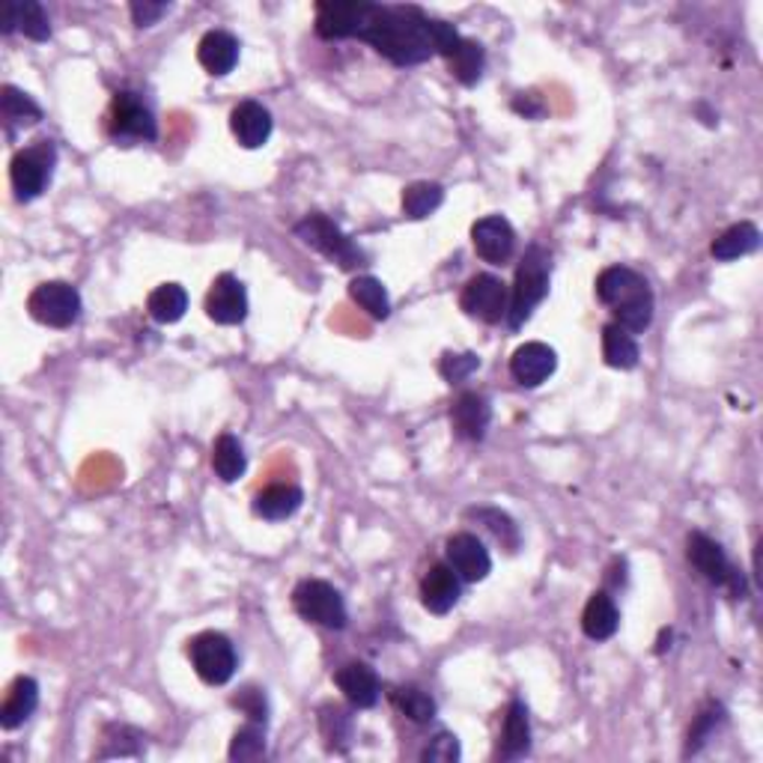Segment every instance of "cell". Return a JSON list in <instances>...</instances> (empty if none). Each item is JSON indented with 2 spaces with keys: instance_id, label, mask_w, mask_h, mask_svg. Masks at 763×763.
Masks as SVG:
<instances>
[{
  "instance_id": "cell-13",
  "label": "cell",
  "mask_w": 763,
  "mask_h": 763,
  "mask_svg": "<svg viewBox=\"0 0 763 763\" xmlns=\"http://www.w3.org/2000/svg\"><path fill=\"white\" fill-rule=\"evenodd\" d=\"M447 563L454 567V572L463 579V582H483L489 572H492V558H489V549L480 543L477 534H468V531H459L454 534L445 546Z\"/></svg>"
},
{
  "instance_id": "cell-8",
  "label": "cell",
  "mask_w": 763,
  "mask_h": 763,
  "mask_svg": "<svg viewBox=\"0 0 763 763\" xmlns=\"http://www.w3.org/2000/svg\"><path fill=\"white\" fill-rule=\"evenodd\" d=\"M54 161H57V152H54L52 140H39V144H33V147L22 149V152H15V156H12L10 180L19 201L22 203L36 201V197L48 189Z\"/></svg>"
},
{
  "instance_id": "cell-10",
  "label": "cell",
  "mask_w": 763,
  "mask_h": 763,
  "mask_svg": "<svg viewBox=\"0 0 763 763\" xmlns=\"http://www.w3.org/2000/svg\"><path fill=\"white\" fill-rule=\"evenodd\" d=\"M459 308L466 310L471 319H480V322H487V326H496L501 319H508V284L496 275H475L463 286Z\"/></svg>"
},
{
  "instance_id": "cell-33",
  "label": "cell",
  "mask_w": 763,
  "mask_h": 763,
  "mask_svg": "<svg viewBox=\"0 0 763 763\" xmlns=\"http://www.w3.org/2000/svg\"><path fill=\"white\" fill-rule=\"evenodd\" d=\"M445 203V189L439 182H412L403 189V213L406 218H430Z\"/></svg>"
},
{
  "instance_id": "cell-7",
  "label": "cell",
  "mask_w": 763,
  "mask_h": 763,
  "mask_svg": "<svg viewBox=\"0 0 763 763\" xmlns=\"http://www.w3.org/2000/svg\"><path fill=\"white\" fill-rule=\"evenodd\" d=\"M189 659L197 677L209 686H224L236 674V647L234 641L221 633H201L189 641Z\"/></svg>"
},
{
  "instance_id": "cell-21",
  "label": "cell",
  "mask_w": 763,
  "mask_h": 763,
  "mask_svg": "<svg viewBox=\"0 0 763 763\" xmlns=\"http://www.w3.org/2000/svg\"><path fill=\"white\" fill-rule=\"evenodd\" d=\"M197 60L215 78L230 75L239 64V39L227 31H209L197 45Z\"/></svg>"
},
{
  "instance_id": "cell-36",
  "label": "cell",
  "mask_w": 763,
  "mask_h": 763,
  "mask_svg": "<svg viewBox=\"0 0 763 763\" xmlns=\"http://www.w3.org/2000/svg\"><path fill=\"white\" fill-rule=\"evenodd\" d=\"M391 698L406 719L418 721V725H426V721L435 719V701L418 686H400V690L391 692Z\"/></svg>"
},
{
  "instance_id": "cell-19",
  "label": "cell",
  "mask_w": 763,
  "mask_h": 763,
  "mask_svg": "<svg viewBox=\"0 0 763 763\" xmlns=\"http://www.w3.org/2000/svg\"><path fill=\"white\" fill-rule=\"evenodd\" d=\"M272 114L269 107H263L260 102H239L230 114V128H234V138L242 144L244 149H260L265 147V140L272 138Z\"/></svg>"
},
{
  "instance_id": "cell-5",
  "label": "cell",
  "mask_w": 763,
  "mask_h": 763,
  "mask_svg": "<svg viewBox=\"0 0 763 763\" xmlns=\"http://www.w3.org/2000/svg\"><path fill=\"white\" fill-rule=\"evenodd\" d=\"M293 608L301 620L326 626V629H343L350 624V612L340 591L322 579H301L293 591Z\"/></svg>"
},
{
  "instance_id": "cell-3",
  "label": "cell",
  "mask_w": 763,
  "mask_h": 763,
  "mask_svg": "<svg viewBox=\"0 0 763 763\" xmlns=\"http://www.w3.org/2000/svg\"><path fill=\"white\" fill-rule=\"evenodd\" d=\"M551 284V263L549 254L543 251L540 244H531L525 257H522L520 269H516V281L510 289V308H508V326L510 329H522L531 319V314L537 310L543 298L549 296Z\"/></svg>"
},
{
  "instance_id": "cell-2",
  "label": "cell",
  "mask_w": 763,
  "mask_h": 763,
  "mask_svg": "<svg viewBox=\"0 0 763 763\" xmlns=\"http://www.w3.org/2000/svg\"><path fill=\"white\" fill-rule=\"evenodd\" d=\"M596 296L605 308H612L615 322L629 334H641L653 322V289L645 277L629 265H608L596 277Z\"/></svg>"
},
{
  "instance_id": "cell-31",
  "label": "cell",
  "mask_w": 763,
  "mask_h": 763,
  "mask_svg": "<svg viewBox=\"0 0 763 763\" xmlns=\"http://www.w3.org/2000/svg\"><path fill=\"white\" fill-rule=\"evenodd\" d=\"M213 468L224 483H234V480H239V477L244 475L248 456H244L242 442H239L234 433L218 435V442H215L213 447Z\"/></svg>"
},
{
  "instance_id": "cell-35",
  "label": "cell",
  "mask_w": 763,
  "mask_h": 763,
  "mask_svg": "<svg viewBox=\"0 0 763 763\" xmlns=\"http://www.w3.org/2000/svg\"><path fill=\"white\" fill-rule=\"evenodd\" d=\"M468 516L480 522V525H483V528H487L489 534L501 543V546H508L510 551H516V546H520V531H516V525H513V520H510L508 513H501V510L496 508H475V510H468Z\"/></svg>"
},
{
  "instance_id": "cell-16",
  "label": "cell",
  "mask_w": 763,
  "mask_h": 763,
  "mask_svg": "<svg viewBox=\"0 0 763 763\" xmlns=\"http://www.w3.org/2000/svg\"><path fill=\"white\" fill-rule=\"evenodd\" d=\"M555 367H558V355H555L551 346L540 343V340L522 343L520 350L513 352V358H510V373H513V379L520 382L522 388L543 385L555 373Z\"/></svg>"
},
{
  "instance_id": "cell-39",
  "label": "cell",
  "mask_w": 763,
  "mask_h": 763,
  "mask_svg": "<svg viewBox=\"0 0 763 763\" xmlns=\"http://www.w3.org/2000/svg\"><path fill=\"white\" fill-rule=\"evenodd\" d=\"M15 10H19V31H22L27 39H33V43L52 39V22H48V15H45V10L36 0L15 3Z\"/></svg>"
},
{
  "instance_id": "cell-32",
  "label": "cell",
  "mask_w": 763,
  "mask_h": 763,
  "mask_svg": "<svg viewBox=\"0 0 763 763\" xmlns=\"http://www.w3.org/2000/svg\"><path fill=\"white\" fill-rule=\"evenodd\" d=\"M352 301L358 305L361 310H367L373 319H388L391 317V298H388V289L382 284L379 277L358 275L350 284Z\"/></svg>"
},
{
  "instance_id": "cell-26",
  "label": "cell",
  "mask_w": 763,
  "mask_h": 763,
  "mask_svg": "<svg viewBox=\"0 0 763 763\" xmlns=\"http://www.w3.org/2000/svg\"><path fill=\"white\" fill-rule=\"evenodd\" d=\"M758 248H761V230H758L752 221H740L733 224V227H728L725 234L716 236L710 251L721 263H731V260L754 254Z\"/></svg>"
},
{
  "instance_id": "cell-37",
  "label": "cell",
  "mask_w": 763,
  "mask_h": 763,
  "mask_svg": "<svg viewBox=\"0 0 763 763\" xmlns=\"http://www.w3.org/2000/svg\"><path fill=\"white\" fill-rule=\"evenodd\" d=\"M147 737L140 731H135V728H128V725H111L105 731V742L107 749L99 758H140L144 754V745H147Z\"/></svg>"
},
{
  "instance_id": "cell-40",
  "label": "cell",
  "mask_w": 763,
  "mask_h": 763,
  "mask_svg": "<svg viewBox=\"0 0 763 763\" xmlns=\"http://www.w3.org/2000/svg\"><path fill=\"white\" fill-rule=\"evenodd\" d=\"M477 367H480V358H477L475 352H447V355H442L439 373L454 385V382L468 379Z\"/></svg>"
},
{
  "instance_id": "cell-27",
  "label": "cell",
  "mask_w": 763,
  "mask_h": 763,
  "mask_svg": "<svg viewBox=\"0 0 763 763\" xmlns=\"http://www.w3.org/2000/svg\"><path fill=\"white\" fill-rule=\"evenodd\" d=\"M447 69H451V75H454L459 84L466 87H475L480 78H483V69H487V52H483V45L475 43V39H459V45H456L454 52L447 54Z\"/></svg>"
},
{
  "instance_id": "cell-25",
  "label": "cell",
  "mask_w": 763,
  "mask_h": 763,
  "mask_svg": "<svg viewBox=\"0 0 763 763\" xmlns=\"http://www.w3.org/2000/svg\"><path fill=\"white\" fill-rule=\"evenodd\" d=\"M620 626V612L617 603L605 591H596L582 612V633L591 641H608Z\"/></svg>"
},
{
  "instance_id": "cell-9",
  "label": "cell",
  "mask_w": 763,
  "mask_h": 763,
  "mask_svg": "<svg viewBox=\"0 0 763 763\" xmlns=\"http://www.w3.org/2000/svg\"><path fill=\"white\" fill-rule=\"evenodd\" d=\"M27 310L39 326L48 329H69L81 317V296L66 281H48L39 284L27 298Z\"/></svg>"
},
{
  "instance_id": "cell-30",
  "label": "cell",
  "mask_w": 763,
  "mask_h": 763,
  "mask_svg": "<svg viewBox=\"0 0 763 763\" xmlns=\"http://www.w3.org/2000/svg\"><path fill=\"white\" fill-rule=\"evenodd\" d=\"M147 310L149 317L156 319V322H161V326L180 322V319L185 317V310H189V293H185V286L161 284L159 289H152L147 298Z\"/></svg>"
},
{
  "instance_id": "cell-24",
  "label": "cell",
  "mask_w": 763,
  "mask_h": 763,
  "mask_svg": "<svg viewBox=\"0 0 763 763\" xmlns=\"http://www.w3.org/2000/svg\"><path fill=\"white\" fill-rule=\"evenodd\" d=\"M305 501V492L293 483H275L265 487L254 499V513L265 522H284L289 516H296L298 508Z\"/></svg>"
},
{
  "instance_id": "cell-17",
  "label": "cell",
  "mask_w": 763,
  "mask_h": 763,
  "mask_svg": "<svg viewBox=\"0 0 763 763\" xmlns=\"http://www.w3.org/2000/svg\"><path fill=\"white\" fill-rule=\"evenodd\" d=\"M334 683H338V690L343 692V698L350 701L352 707H358V710L376 707V701H379L382 695L379 677H376V671H373L367 662H350V665H343L338 674H334Z\"/></svg>"
},
{
  "instance_id": "cell-14",
  "label": "cell",
  "mask_w": 763,
  "mask_h": 763,
  "mask_svg": "<svg viewBox=\"0 0 763 763\" xmlns=\"http://www.w3.org/2000/svg\"><path fill=\"white\" fill-rule=\"evenodd\" d=\"M206 317L218 326H239L248 317V289L236 275H218L206 296Z\"/></svg>"
},
{
  "instance_id": "cell-18",
  "label": "cell",
  "mask_w": 763,
  "mask_h": 763,
  "mask_svg": "<svg viewBox=\"0 0 763 763\" xmlns=\"http://www.w3.org/2000/svg\"><path fill=\"white\" fill-rule=\"evenodd\" d=\"M451 424H454V433L459 435V439L480 442V439L487 435L489 424H492V406H489V400L483 394H463L454 403V409H451Z\"/></svg>"
},
{
  "instance_id": "cell-11",
  "label": "cell",
  "mask_w": 763,
  "mask_h": 763,
  "mask_svg": "<svg viewBox=\"0 0 763 763\" xmlns=\"http://www.w3.org/2000/svg\"><path fill=\"white\" fill-rule=\"evenodd\" d=\"M686 555H690L692 567H695V570H698L710 584H716V588H728V591H733V594L742 591L740 572L733 570V563L728 561L725 549H721L719 543L713 540V537L701 534V531L690 534V549H686Z\"/></svg>"
},
{
  "instance_id": "cell-42",
  "label": "cell",
  "mask_w": 763,
  "mask_h": 763,
  "mask_svg": "<svg viewBox=\"0 0 763 763\" xmlns=\"http://www.w3.org/2000/svg\"><path fill=\"white\" fill-rule=\"evenodd\" d=\"M459 740H456L454 733H447V731H442V733H435L433 740L426 742V749H424V761H430V763H454V761H459Z\"/></svg>"
},
{
  "instance_id": "cell-6",
  "label": "cell",
  "mask_w": 763,
  "mask_h": 763,
  "mask_svg": "<svg viewBox=\"0 0 763 763\" xmlns=\"http://www.w3.org/2000/svg\"><path fill=\"white\" fill-rule=\"evenodd\" d=\"M107 135L123 147L152 144L159 138V123H156V114L144 105V99L138 93H117L114 105H111Z\"/></svg>"
},
{
  "instance_id": "cell-23",
  "label": "cell",
  "mask_w": 763,
  "mask_h": 763,
  "mask_svg": "<svg viewBox=\"0 0 763 763\" xmlns=\"http://www.w3.org/2000/svg\"><path fill=\"white\" fill-rule=\"evenodd\" d=\"M531 752V721L528 707L522 701H510L508 716H504V728L499 737V754L508 761L525 758Z\"/></svg>"
},
{
  "instance_id": "cell-20",
  "label": "cell",
  "mask_w": 763,
  "mask_h": 763,
  "mask_svg": "<svg viewBox=\"0 0 763 763\" xmlns=\"http://www.w3.org/2000/svg\"><path fill=\"white\" fill-rule=\"evenodd\" d=\"M361 0H326L317 7V33L322 39H352L358 33Z\"/></svg>"
},
{
  "instance_id": "cell-44",
  "label": "cell",
  "mask_w": 763,
  "mask_h": 763,
  "mask_svg": "<svg viewBox=\"0 0 763 763\" xmlns=\"http://www.w3.org/2000/svg\"><path fill=\"white\" fill-rule=\"evenodd\" d=\"M170 3H152V0H135L132 7H128V12H132V22L138 24V27H152V24H159L161 15H168Z\"/></svg>"
},
{
  "instance_id": "cell-12",
  "label": "cell",
  "mask_w": 763,
  "mask_h": 763,
  "mask_svg": "<svg viewBox=\"0 0 763 763\" xmlns=\"http://www.w3.org/2000/svg\"><path fill=\"white\" fill-rule=\"evenodd\" d=\"M477 257L489 265H504L516 251V230L504 215H487L471 227Z\"/></svg>"
},
{
  "instance_id": "cell-43",
  "label": "cell",
  "mask_w": 763,
  "mask_h": 763,
  "mask_svg": "<svg viewBox=\"0 0 763 763\" xmlns=\"http://www.w3.org/2000/svg\"><path fill=\"white\" fill-rule=\"evenodd\" d=\"M234 704L251 721H257V725H265V713H269V707H265V695L260 690H251V686H248V690H242L239 695H236Z\"/></svg>"
},
{
  "instance_id": "cell-29",
  "label": "cell",
  "mask_w": 763,
  "mask_h": 763,
  "mask_svg": "<svg viewBox=\"0 0 763 763\" xmlns=\"http://www.w3.org/2000/svg\"><path fill=\"white\" fill-rule=\"evenodd\" d=\"M603 358L615 371H633L641 358V350L629 331L620 329L617 322H608L603 329Z\"/></svg>"
},
{
  "instance_id": "cell-1",
  "label": "cell",
  "mask_w": 763,
  "mask_h": 763,
  "mask_svg": "<svg viewBox=\"0 0 763 763\" xmlns=\"http://www.w3.org/2000/svg\"><path fill=\"white\" fill-rule=\"evenodd\" d=\"M355 36L397 66H418L435 57L430 15H424L418 7L364 3Z\"/></svg>"
},
{
  "instance_id": "cell-4",
  "label": "cell",
  "mask_w": 763,
  "mask_h": 763,
  "mask_svg": "<svg viewBox=\"0 0 763 763\" xmlns=\"http://www.w3.org/2000/svg\"><path fill=\"white\" fill-rule=\"evenodd\" d=\"M293 230H296L298 239L308 244V248L319 251L326 260L338 263L340 269H346V272L358 269V265H364V260H367L358 244L352 242L350 236L343 234L338 224L331 221L329 215H322V213L305 215Z\"/></svg>"
},
{
  "instance_id": "cell-41",
  "label": "cell",
  "mask_w": 763,
  "mask_h": 763,
  "mask_svg": "<svg viewBox=\"0 0 763 763\" xmlns=\"http://www.w3.org/2000/svg\"><path fill=\"white\" fill-rule=\"evenodd\" d=\"M719 725H725V710H721V707H716V704H713L710 710L701 713L698 719H695V725H692V731H690V745H686V754H690V752H698L701 745H704V742L710 740L713 731H716Z\"/></svg>"
},
{
  "instance_id": "cell-15",
  "label": "cell",
  "mask_w": 763,
  "mask_h": 763,
  "mask_svg": "<svg viewBox=\"0 0 763 763\" xmlns=\"http://www.w3.org/2000/svg\"><path fill=\"white\" fill-rule=\"evenodd\" d=\"M463 596V579L451 563H433L421 579V603L430 615H447Z\"/></svg>"
},
{
  "instance_id": "cell-34",
  "label": "cell",
  "mask_w": 763,
  "mask_h": 763,
  "mask_svg": "<svg viewBox=\"0 0 763 763\" xmlns=\"http://www.w3.org/2000/svg\"><path fill=\"white\" fill-rule=\"evenodd\" d=\"M319 731L326 737V745L334 752H343L352 737V716L338 704H326L319 710Z\"/></svg>"
},
{
  "instance_id": "cell-45",
  "label": "cell",
  "mask_w": 763,
  "mask_h": 763,
  "mask_svg": "<svg viewBox=\"0 0 763 763\" xmlns=\"http://www.w3.org/2000/svg\"><path fill=\"white\" fill-rule=\"evenodd\" d=\"M0 31H3V36L19 31V10H15V3H7V7H3V24H0Z\"/></svg>"
},
{
  "instance_id": "cell-38",
  "label": "cell",
  "mask_w": 763,
  "mask_h": 763,
  "mask_svg": "<svg viewBox=\"0 0 763 763\" xmlns=\"http://www.w3.org/2000/svg\"><path fill=\"white\" fill-rule=\"evenodd\" d=\"M265 725L251 721L248 728L236 731L234 742H230V761H260L265 758Z\"/></svg>"
},
{
  "instance_id": "cell-22",
  "label": "cell",
  "mask_w": 763,
  "mask_h": 763,
  "mask_svg": "<svg viewBox=\"0 0 763 763\" xmlns=\"http://www.w3.org/2000/svg\"><path fill=\"white\" fill-rule=\"evenodd\" d=\"M36 707H39V683L33 677H15L3 707H0V728L3 731L22 728L24 721L36 713Z\"/></svg>"
},
{
  "instance_id": "cell-28",
  "label": "cell",
  "mask_w": 763,
  "mask_h": 763,
  "mask_svg": "<svg viewBox=\"0 0 763 763\" xmlns=\"http://www.w3.org/2000/svg\"><path fill=\"white\" fill-rule=\"evenodd\" d=\"M0 114L7 119V132L15 135V128H31L43 119V107L19 87L7 84L0 90Z\"/></svg>"
}]
</instances>
